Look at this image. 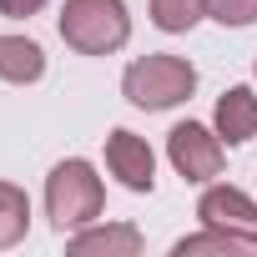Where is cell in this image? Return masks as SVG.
Instances as JSON below:
<instances>
[{"label":"cell","mask_w":257,"mask_h":257,"mask_svg":"<svg viewBox=\"0 0 257 257\" xmlns=\"http://www.w3.org/2000/svg\"><path fill=\"white\" fill-rule=\"evenodd\" d=\"M132 36L126 0H66L61 6V41L81 56H111Z\"/></svg>","instance_id":"cell-1"},{"label":"cell","mask_w":257,"mask_h":257,"mask_svg":"<svg viewBox=\"0 0 257 257\" xmlns=\"http://www.w3.org/2000/svg\"><path fill=\"white\" fill-rule=\"evenodd\" d=\"M192 91H197V66L182 61V56H167V51L132 61L121 76V96L142 111H167V106L187 101Z\"/></svg>","instance_id":"cell-2"},{"label":"cell","mask_w":257,"mask_h":257,"mask_svg":"<svg viewBox=\"0 0 257 257\" xmlns=\"http://www.w3.org/2000/svg\"><path fill=\"white\" fill-rule=\"evenodd\" d=\"M101 207H106V192H101V177H96L91 162L71 157V162H56L51 167V177H46V212H51V222L61 232L96 222Z\"/></svg>","instance_id":"cell-3"},{"label":"cell","mask_w":257,"mask_h":257,"mask_svg":"<svg viewBox=\"0 0 257 257\" xmlns=\"http://www.w3.org/2000/svg\"><path fill=\"white\" fill-rule=\"evenodd\" d=\"M167 157H172L182 182H212L222 172V137L207 132L202 121H182L167 137Z\"/></svg>","instance_id":"cell-4"},{"label":"cell","mask_w":257,"mask_h":257,"mask_svg":"<svg viewBox=\"0 0 257 257\" xmlns=\"http://www.w3.org/2000/svg\"><path fill=\"white\" fill-rule=\"evenodd\" d=\"M106 167H111V177L126 192H152L157 187V157H152L147 137L126 132V126H116V132L106 137Z\"/></svg>","instance_id":"cell-5"},{"label":"cell","mask_w":257,"mask_h":257,"mask_svg":"<svg viewBox=\"0 0 257 257\" xmlns=\"http://www.w3.org/2000/svg\"><path fill=\"white\" fill-rule=\"evenodd\" d=\"M197 217H202V227H222V232H237V237L257 242V202H252L247 192L227 187V182L202 192V202H197Z\"/></svg>","instance_id":"cell-6"},{"label":"cell","mask_w":257,"mask_h":257,"mask_svg":"<svg viewBox=\"0 0 257 257\" xmlns=\"http://www.w3.org/2000/svg\"><path fill=\"white\" fill-rule=\"evenodd\" d=\"M212 126H217V137H222L227 147L252 142V137H257V96H252V86H232V91H222Z\"/></svg>","instance_id":"cell-7"},{"label":"cell","mask_w":257,"mask_h":257,"mask_svg":"<svg viewBox=\"0 0 257 257\" xmlns=\"http://www.w3.org/2000/svg\"><path fill=\"white\" fill-rule=\"evenodd\" d=\"M147 242L132 222H116V227H81L71 237V252L76 257H137Z\"/></svg>","instance_id":"cell-8"},{"label":"cell","mask_w":257,"mask_h":257,"mask_svg":"<svg viewBox=\"0 0 257 257\" xmlns=\"http://www.w3.org/2000/svg\"><path fill=\"white\" fill-rule=\"evenodd\" d=\"M41 76H46V51L31 36H0V81L36 86Z\"/></svg>","instance_id":"cell-9"},{"label":"cell","mask_w":257,"mask_h":257,"mask_svg":"<svg viewBox=\"0 0 257 257\" xmlns=\"http://www.w3.org/2000/svg\"><path fill=\"white\" fill-rule=\"evenodd\" d=\"M31 232V197L16 182H0V247H16Z\"/></svg>","instance_id":"cell-10"},{"label":"cell","mask_w":257,"mask_h":257,"mask_svg":"<svg viewBox=\"0 0 257 257\" xmlns=\"http://www.w3.org/2000/svg\"><path fill=\"white\" fill-rule=\"evenodd\" d=\"M207 16V0H152V21L162 26V31H192L197 21Z\"/></svg>","instance_id":"cell-11"},{"label":"cell","mask_w":257,"mask_h":257,"mask_svg":"<svg viewBox=\"0 0 257 257\" xmlns=\"http://www.w3.org/2000/svg\"><path fill=\"white\" fill-rule=\"evenodd\" d=\"M247 247H252L247 237L222 232V227H207V232H197V237H182L172 252H177V257H197V252H227V257H232V252H247Z\"/></svg>","instance_id":"cell-12"},{"label":"cell","mask_w":257,"mask_h":257,"mask_svg":"<svg viewBox=\"0 0 257 257\" xmlns=\"http://www.w3.org/2000/svg\"><path fill=\"white\" fill-rule=\"evenodd\" d=\"M207 16L217 26H252L257 21V0H207Z\"/></svg>","instance_id":"cell-13"},{"label":"cell","mask_w":257,"mask_h":257,"mask_svg":"<svg viewBox=\"0 0 257 257\" xmlns=\"http://www.w3.org/2000/svg\"><path fill=\"white\" fill-rule=\"evenodd\" d=\"M46 6V0H0V16H11V21H26Z\"/></svg>","instance_id":"cell-14"},{"label":"cell","mask_w":257,"mask_h":257,"mask_svg":"<svg viewBox=\"0 0 257 257\" xmlns=\"http://www.w3.org/2000/svg\"><path fill=\"white\" fill-rule=\"evenodd\" d=\"M252 247H257V242H252Z\"/></svg>","instance_id":"cell-15"}]
</instances>
